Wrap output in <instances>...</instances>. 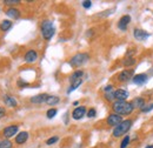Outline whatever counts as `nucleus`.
<instances>
[{
    "mask_svg": "<svg viewBox=\"0 0 153 148\" xmlns=\"http://www.w3.org/2000/svg\"><path fill=\"white\" fill-rule=\"evenodd\" d=\"M132 105H133L134 108H139V110H143L145 107V100L143 98H135L133 101H132Z\"/></svg>",
    "mask_w": 153,
    "mask_h": 148,
    "instance_id": "obj_18",
    "label": "nucleus"
},
{
    "mask_svg": "<svg viewBox=\"0 0 153 148\" xmlns=\"http://www.w3.org/2000/svg\"><path fill=\"white\" fill-rule=\"evenodd\" d=\"M5 114H6L5 108H4V107H0V119H1V118H4V116H5Z\"/></svg>",
    "mask_w": 153,
    "mask_h": 148,
    "instance_id": "obj_34",
    "label": "nucleus"
},
{
    "mask_svg": "<svg viewBox=\"0 0 153 148\" xmlns=\"http://www.w3.org/2000/svg\"><path fill=\"white\" fill-rule=\"evenodd\" d=\"M130 96V93L125 90H117L114 91V98L115 100H119V101H126V99Z\"/></svg>",
    "mask_w": 153,
    "mask_h": 148,
    "instance_id": "obj_13",
    "label": "nucleus"
},
{
    "mask_svg": "<svg viewBox=\"0 0 153 148\" xmlns=\"http://www.w3.org/2000/svg\"><path fill=\"white\" fill-rule=\"evenodd\" d=\"M4 101H5V104H6L7 106H10V107H17V105H18L16 98H13V96H11V95H4Z\"/></svg>",
    "mask_w": 153,
    "mask_h": 148,
    "instance_id": "obj_17",
    "label": "nucleus"
},
{
    "mask_svg": "<svg viewBox=\"0 0 153 148\" xmlns=\"http://www.w3.org/2000/svg\"><path fill=\"white\" fill-rule=\"evenodd\" d=\"M88 59H90V56L87 53H78V54L72 56V59L70 60V65L72 67L76 68V67H80L84 64H86L88 61Z\"/></svg>",
    "mask_w": 153,
    "mask_h": 148,
    "instance_id": "obj_4",
    "label": "nucleus"
},
{
    "mask_svg": "<svg viewBox=\"0 0 153 148\" xmlns=\"http://www.w3.org/2000/svg\"><path fill=\"white\" fill-rule=\"evenodd\" d=\"M4 4L7 6H14L20 4V0H4Z\"/></svg>",
    "mask_w": 153,
    "mask_h": 148,
    "instance_id": "obj_26",
    "label": "nucleus"
},
{
    "mask_svg": "<svg viewBox=\"0 0 153 148\" xmlns=\"http://www.w3.org/2000/svg\"><path fill=\"white\" fill-rule=\"evenodd\" d=\"M24 59H25V61H26L27 64H33V62H36L37 59H38V53H37V51H34V50H30V51L26 52Z\"/></svg>",
    "mask_w": 153,
    "mask_h": 148,
    "instance_id": "obj_9",
    "label": "nucleus"
},
{
    "mask_svg": "<svg viewBox=\"0 0 153 148\" xmlns=\"http://www.w3.org/2000/svg\"><path fill=\"white\" fill-rule=\"evenodd\" d=\"M19 130V126L18 125H11V126H7L5 127L2 132H1V135L5 138V139H10L12 138L13 135H16Z\"/></svg>",
    "mask_w": 153,
    "mask_h": 148,
    "instance_id": "obj_5",
    "label": "nucleus"
},
{
    "mask_svg": "<svg viewBox=\"0 0 153 148\" xmlns=\"http://www.w3.org/2000/svg\"><path fill=\"white\" fill-rule=\"evenodd\" d=\"M82 75H84V72L82 71H76L74 73H72V75L70 76V82H76L78 80L82 79Z\"/></svg>",
    "mask_w": 153,
    "mask_h": 148,
    "instance_id": "obj_19",
    "label": "nucleus"
},
{
    "mask_svg": "<svg viewBox=\"0 0 153 148\" xmlns=\"http://www.w3.org/2000/svg\"><path fill=\"white\" fill-rule=\"evenodd\" d=\"M104 92L105 93H110V92H113V86L112 85H108L104 88Z\"/></svg>",
    "mask_w": 153,
    "mask_h": 148,
    "instance_id": "obj_32",
    "label": "nucleus"
},
{
    "mask_svg": "<svg viewBox=\"0 0 153 148\" xmlns=\"http://www.w3.org/2000/svg\"><path fill=\"white\" fill-rule=\"evenodd\" d=\"M28 139V133L27 132H20L18 135H16V142L18 145H22L27 141Z\"/></svg>",
    "mask_w": 153,
    "mask_h": 148,
    "instance_id": "obj_15",
    "label": "nucleus"
},
{
    "mask_svg": "<svg viewBox=\"0 0 153 148\" xmlns=\"http://www.w3.org/2000/svg\"><path fill=\"white\" fill-rule=\"evenodd\" d=\"M12 27V21L11 20H2L0 24V30L2 32H7Z\"/></svg>",
    "mask_w": 153,
    "mask_h": 148,
    "instance_id": "obj_20",
    "label": "nucleus"
},
{
    "mask_svg": "<svg viewBox=\"0 0 153 148\" xmlns=\"http://www.w3.org/2000/svg\"><path fill=\"white\" fill-rule=\"evenodd\" d=\"M124 66L125 67H130V66H133L134 64H135V59L134 58H131V56H128V58H126L125 60H124Z\"/></svg>",
    "mask_w": 153,
    "mask_h": 148,
    "instance_id": "obj_23",
    "label": "nucleus"
},
{
    "mask_svg": "<svg viewBox=\"0 0 153 148\" xmlns=\"http://www.w3.org/2000/svg\"><path fill=\"white\" fill-rule=\"evenodd\" d=\"M96 114H97V111L94 108H91V110H88V112H87V116L88 118H94Z\"/></svg>",
    "mask_w": 153,
    "mask_h": 148,
    "instance_id": "obj_29",
    "label": "nucleus"
},
{
    "mask_svg": "<svg viewBox=\"0 0 153 148\" xmlns=\"http://www.w3.org/2000/svg\"><path fill=\"white\" fill-rule=\"evenodd\" d=\"M73 105H74V106H78V105H79V102H78V101H74V102H73Z\"/></svg>",
    "mask_w": 153,
    "mask_h": 148,
    "instance_id": "obj_35",
    "label": "nucleus"
},
{
    "mask_svg": "<svg viewBox=\"0 0 153 148\" xmlns=\"http://www.w3.org/2000/svg\"><path fill=\"white\" fill-rule=\"evenodd\" d=\"M6 16H7L8 18L18 19L20 17V11L17 10V8H14V7H11V8H8V10L6 11Z\"/></svg>",
    "mask_w": 153,
    "mask_h": 148,
    "instance_id": "obj_16",
    "label": "nucleus"
},
{
    "mask_svg": "<svg viewBox=\"0 0 153 148\" xmlns=\"http://www.w3.org/2000/svg\"><path fill=\"white\" fill-rule=\"evenodd\" d=\"M0 148H12V142L8 139L0 140Z\"/></svg>",
    "mask_w": 153,
    "mask_h": 148,
    "instance_id": "obj_22",
    "label": "nucleus"
},
{
    "mask_svg": "<svg viewBox=\"0 0 153 148\" xmlns=\"http://www.w3.org/2000/svg\"><path fill=\"white\" fill-rule=\"evenodd\" d=\"M131 126H132V120H124L121 124H119L117 127H114V130H113V136L114 138L121 136L123 134H125V133L128 132V130L131 128Z\"/></svg>",
    "mask_w": 153,
    "mask_h": 148,
    "instance_id": "obj_3",
    "label": "nucleus"
},
{
    "mask_svg": "<svg viewBox=\"0 0 153 148\" xmlns=\"http://www.w3.org/2000/svg\"><path fill=\"white\" fill-rule=\"evenodd\" d=\"M18 86L19 87H26V86H28V84L25 82V81H21V79H19L18 80Z\"/></svg>",
    "mask_w": 153,
    "mask_h": 148,
    "instance_id": "obj_33",
    "label": "nucleus"
},
{
    "mask_svg": "<svg viewBox=\"0 0 153 148\" xmlns=\"http://www.w3.org/2000/svg\"><path fill=\"white\" fill-rule=\"evenodd\" d=\"M48 94H46V93H42V94H38V95H34V96H32L31 98V102L32 104H44V102H46L47 101V99H48Z\"/></svg>",
    "mask_w": 153,
    "mask_h": 148,
    "instance_id": "obj_12",
    "label": "nucleus"
},
{
    "mask_svg": "<svg viewBox=\"0 0 153 148\" xmlns=\"http://www.w3.org/2000/svg\"><path fill=\"white\" fill-rule=\"evenodd\" d=\"M86 114V107L85 106H79L74 108V111L72 112V118L74 120H80L81 118H84Z\"/></svg>",
    "mask_w": 153,
    "mask_h": 148,
    "instance_id": "obj_10",
    "label": "nucleus"
},
{
    "mask_svg": "<svg viewBox=\"0 0 153 148\" xmlns=\"http://www.w3.org/2000/svg\"><path fill=\"white\" fill-rule=\"evenodd\" d=\"M133 74H134V70H124L123 72H120L119 75H118V80L121 81V82H125L130 79H133Z\"/></svg>",
    "mask_w": 153,
    "mask_h": 148,
    "instance_id": "obj_7",
    "label": "nucleus"
},
{
    "mask_svg": "<svg viewBox=\"0 0 153 148\" xmlns=\"http://www.w3.org/2000/svg\"><path fill=\"white\" fill-rule=\"evenodd\" d=\"M54 27L52 21L50 20H44L41 22V36L45 40H51L54 36Z\"/></svg>",
    "mask_w": 153,
    "mask_h": 148,
    "instance_id": "obj_2",
    "label": "nucleus"
},
{
    "mask_svg": "<svg viewBox=\"0 0 153 148\" xmlns=\"http://www.w3.org/2000/svg\"><path fill=\"white\" fill-rule=\"evenodd\" d=\"M130 141H131V138H130V135H126V136L123 139L121 144H120V148H126L127 146H128Z\"/></svg>",
    "mask_w": 153,
    "mask_h": 148,
    "instance_id": "obj_24",
    "label": "nucleus"
},
{
    "mask_svg": "<svg viewBox=\"0 0 153 148\" xmlns=\"http://www.w3.org/2000/svg\"><path fill=\"white\" fill-rule=\"evenodd\" d=\"M91 6H92V1H90V0L82 1V7H84V8H90Z\"/></svg>",
    "mask_w": 153,
    "mask_h": 148,
    "instance_id": "obj_30",
    "label": "nucleus"
},
{
    "mask_svg": "<svg viewBox=\"0 0 153 148\" xmlns=\"http://www.w3.org/2000/svg\"><path fill=\"white\" fill-rule=\"evenodd\" d=\"M131 22V17L128 14L126 16H123L121 18L119 19V22H118V28L121 30V31H126L127 30V26L128 24Z\"/></svg>",
    "mask_w": 153,
    "mask_h": 148,
    "instance_id": "obj_8",
    "label": "nucleus"
},
{
    "mask_svg": "<svg viewBox=\"0 0 153 148\" xmlns=\"http://www.w3.org/2000/svg\"><path fill=\"white\" fill-rule=\"evenodd\" d=\"M58 111L56 110V108H50L48 111H47V113H46V116L48 118V119H52V118H54L56 115H57Z\"/></svg>",
    "mask_w": 153,
    "mask_h": 148,
    "instance_id": "obj_25",
    "label": "nucleus"
},
{
    "mask_svg": "<svg viewBox=\"0 0 153 148\" xmlns=\"http://www.w3.org/2000/svg\"><path fill=\"white\" fill-rule=\"evenodd\" d=\"M153 110V104H151V105H149L147 107H144L141 111L144 112V113H147V112H150V111H152Z\"/></svg>",
    "mask_w": 153,
    "mask_h": 148,
    "instance_id": "obj_31",
    "label": "nucleus"
},
{
    "mask_svg": "<svg viewBox=\"0 0 153 148\" xmlns=\"http://www.w3.org/2000/svg\"><path fill=\"white\" fill-rule=\"evenodd\" d=\"M145 148H153V146H147V147H145Z\"/></svg>",
    "mask_w": 153,
    "mask_h": 148,
    "instance_id": "obj_36",
    "label": "nucleus"
},
{
    "mask_svg": "<svg viewBox=\"0 0 153 148\" xmlns=\"http://www.w3.org/2000/svg\"><path fill=\"white\" fill-rule=\"evenodd\" d=\"M124 120H123V116L121 115H119V114H110L108 116H107V124H108V126H113V127H117L119 124H121Z\"/></svg>",
    "mask_w": 153,
    "mask_h": 148,
    "instance_id": "obj_6",
    "label": "nucleus"
},
{
    "mask_svg": "<svg viewBox=\"0 0 153 148\" xmlns=\"http://www.w3.org/2000/svg\"><path fill=\"white\" fill-rule=\"evenodd\" d=\"M133 36H134V38L138 40V41H144V40H146L147 38L150 37V34H149L146 31L140 30V28H135V30H134Z\"/></svg>",
    "mask_w": 153,
    "mask_h": 148,
    "instance_id": "obj_11",
    "label": "nucleus"
},
{
    "mask_svg": "<svg viewBox=\"0 0 153 148\" xmlns=\"http://www.w3.org/2000/svg\"><path fill=\"white\" fill-rule=\"evenodd\" d=\"M105 99L107 101H113L115 98H114V92H110V93H105Z\"/></svg>",
    "mask_w": 153,
    "mask_h": 148,
    "instance_id": "obj_27",
    "label": "nucleus"
},
{
    "mask_svg": "<svg viewBox=\"0 0 153 148\" xmlns=\"http://www.w3.org/2000/svg\"><path fill=\"white\" fill-rule=\"evenodd\" d=\"M58 140H59V138L58 136H52V138H50L47 141H46V145H48V146H51V145H53V144H56Z\"/></svg>",
    "mask_w": 153,
    "mask_h": 148,
    "instance_id": "obj_28",
    "label": "nucleus"
},
{
    "mask_svg": "<svg viewBox=\"0 0 153 148\" xmlns=\"http://www.w3.org/2000/svg\"><path fill=\"white\" fill-rule=\"evenodd\" d=\"M59 102H60V99L58 96H56V95H50L47 101H46V104L50 105V106H54V105H57Z\"/></svg>",
    "mask_w": 153,
    "mask_h": 148,
    "instance_id": "obj_21",
    "label": "nucleus"
},
{
    "mask_svg": "<svg viewBox=\"0 0 153 148\" xmlns=\"http://www.w3.org/2000/svg\"><path fill=\"white\" fill-rule=\"evenodd\" d=\"M147 80H149V76H147V74L145 73L137 74V75L133 76V82L135 85H144Z\"/></svg>",
    "mask_w": 153,
    "mask_h": 148,
    "instance_id": "obj_14",
    "label": "nucleus"
},
{
    "mask_svg": "<svg viewBox=\"0 0 153 148\" xmlns=\"http://www.w3.org/2000/svg\"><path fill=\"white\" fill-rule=\"evenodd\" d=\"M112 110L115 114H119V115H130V114H132L134 107L132 102L115 100L112 105Z\"/></svg>",
    "mask_w": 153,
    "mask_h": 148,
    "instance_id": "obj_1",
    "label": "nucleus"
}]
</instances>
